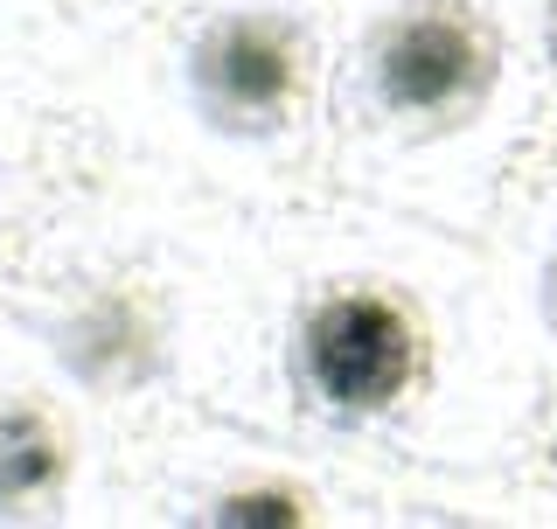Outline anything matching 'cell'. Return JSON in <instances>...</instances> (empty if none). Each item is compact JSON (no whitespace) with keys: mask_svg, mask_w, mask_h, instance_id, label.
<instances>
[{"mask_svg":"<svg viewBox=\"0 0 557 529\" xmlns=\"http://www.w3.org/2000/svg\"><path fill=\"white\" fill-rule=\"evenodd\" d=\"M474 70H481L474 28L453 22V14H411V22L383 42L376 91H383V104H397V112H446V104L474 84Z\"/></svg>","mask_w":557,"mask_h":529,"instance_id":"cell-2","label":"cell"},{"mask_svg":"<svg viewBox=\"0 0 557 529\" xmlns=\"http://www.w3.org/2000/svg\"><path fill=\"white\" fill-rule=\"evenodd\" d=\"M307 369L327 404L342 411H376L411 383V328L397 321L391 299L342 293L335 307L313 313L307 328Z\"/></svg>","mask_w":557,"mask_h":529,"instance_id":"cell-1","label":"cell"},{"mask_svg":"<svg viewBox=\"0 0 557 529\" xmlns=\"http://www.w3.org/2000/svg\"><path fill=\"white\" fill-rule=\"evenodd\" d=\"M196 77H202V91H209L216 112L272 119L278 104L293 98V42L265 22H231L202 42Z\"/></svg>","mask_w":557,"mask_h":529,"instance_id":"cell-3","label":"cell"},{"mask_svg":"<svg viewBox=\"0 0 557 529\" xmlns=\"http://www.w3.org/2000/svg\"><path fill=\"white\" fill-rule=\"evenodd\" d=\"M209 516H216V522H300V502H293V495H272V488H258V495H223Z\"/></svg>","mask_w":557,"mask_h":529,"instance_id":"cell-5","label":"cell"},{"mask_svg":"<svg viewBox=\"0 0 557 529\" xmlns=\"http://www.w3.org/2000/svg\"><path fill=\"white\" fill-rule=\"evenodd\" d=\"M63 473V446L35 411H8L0 418V502H35L49 495Z\"/></svg>","mask_w":557,"mask_h":529,"instance_id":"cell-4","label":"cell"}]
</instances>
